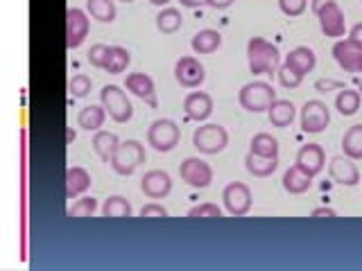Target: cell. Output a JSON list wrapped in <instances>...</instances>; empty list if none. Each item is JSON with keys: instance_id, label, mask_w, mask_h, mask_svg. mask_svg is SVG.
Segmentation results:
<instances>
[{"instance_id": "cell-43", "label": "cell", "mask_w": 362, "mask_h": 271, "mask_svg": "<svg viewBox=\"0 0 362 271\" xmlns=\"http://www.w3.org/2000/svg\"><path fill=\"white\" fill-rule=\"evenodd\" d=\"M346 39H351V41L358 43L360 48H362V20H360V23H356V25L349 30V37H346Z\"/></svg>"}, {"instance_id": "cell-5", "label": "cell", "mask_w": 362, "mask_h": 271, "mask_svg": "<svg viewBox=\"0 0 362 271\" xmlns=\"http://www.w3.org/2000/svg\"><path fill=\"white\" fill-rule=\"evenodd\" d=\"M100 102L107 109L109 116L116 122H127L134 116V107L127 97V93L118 84H107L100 90Z\"/></svg>"}, {"instance_id": "cell-9", "label": "cell", "mask_w": 362, "mask_h": 271, "mask_svg": "<svg viewBox=\"0 0 362 271\" xmlns=\"http://www.w3.org/2000/svg\"><path fill=\"white\" fill-rule=\"evenodd\" d=\"M315 16H317V20H320V28L326 37H331V39L344 37L346 18H344L342 7H339L335 0H326V3L315 11Z\"/></svg>"}, {"instance_id": "cell-20", "label": "cell", "mask_w": 362, "mask_h": 271, "mask_svg": "<svg viewBox=\"0 0 362 271\" xmlns=\"http://www.w3.org/2000/svg\"><path fill=\"white\" fill-rule=\"evenodd\" d=\"M313 174L305 172L303 167H299L297 163H294L292 167H288L286 172H283V188H286L290 195H301V192L310 190L313 186Z\"/></svg>"}, {"instance_id": "cell-24", "label": "cell", "mask_w": 362, "mask_h": 271, "mask_svg": "<svg viewBox=\"0 0 362 271\" xmlns=\"http://www.w3.org/2000/svg\"><path fill=\"white\" fill-rule=\"evenodd\" d=\"M107 120V109L102 104H86L77 113V124L86 131H98Z\"/></svg>"}, {"instance_id": "cell-6", "label": "cell", "mask_w": 362, "mask_h": 271, "mask_svg": "<svg viewBox=\"0 0 362 271\" xmlns=\"http://www.w3.org/2000/svg\"><path fill=\"white\" fill-rule=\"evenodd\" d=\"M181 129L175 120L170 118H158L150 124L147 129V143H150L156 152H173L179 145Z\"/></svg>"}, {"instance_id": "cell-12", "label": "cell", "mask_w": 362, "mask_h": 271, "mask_svg": "<svg viewBox=\"0 0 362 271\" xmlns=\"http://www.w3.org/2000/svg\"><path fill=\"white\" fill-rule=\"evenodd\" d=\"M333 59L346 73H362V48L351 39H337L333 43Z\"/></svg>"}, {"instance_id": "cell-41", "label": "cell", "mask_w": 362, "mask_h": 271, "mask_svg": "<svg viewBox=\"0 0 362 271\" xmlns=\"http://www.w3.org/2000/svg\"><path fill=\"white\" fill-rule=\"evenodd\" d=\"M315 88L320 90V93H328L331 88H344V84L342 82H335V79H317L315 82Z\"/></svg>"}, {"instance_id": "cell-47", "label": "cell", "mask_w": 362, "mask_h": 271, "mask_svg": "<svg viewBox=\"0 0 362 271\" xmlns=\"http://www.w3.org/2000/svg\"><path fill=\"white\" fill-rule=\"evenodd\" d=\"M150 3H152V5H156V7H163V5H168V3H170V0H150Z\"/></svg>"}, {"instance_id": "cell-28", "label": "cell", "mask_w": 362, "mask_h": 271, "mask_svg": "<svg viewBox=\"0 0 362 271\" xmlns=\"http://www.w3.org/2000/svg\"><path fill=\"white\" fill-rule=\"evenodd\" d=\"M342 150L349 158L354 161H360L362 158V122L349 127L342 136Z\"/></svg>"}, {"instance_id": "cell-49", "label": "cell", "mask_w": 362, "mask_h": 271, "mask_svg": "<svg viewBox=\"0 0 362 271\" xmlns=\"http://www.w3.org/2000/svg\"><path fill=\"white\" fill-rule=\"evenodd\" d=\"M122 3H134V0H122Z\"/></svg>"}, {"instance_id": "cell-38", "label": "cell", "mask_w": 362, "mask_h": 271, "mask_svg": "<svg viewBox=\"0 0 362 271\" xmlns=\"http://www.w3.org/2000/svg\"><path fill=\"white\" fill-rule=\"evenodd\" d=\"M109 48H111V45H105V43L90 45V50H88V61H90V66L105 68V64L109 59Z\"/></svg>"}, {"instance_id": "cell-36", "label": "cell", "mask_w": 362, "mask_h": 271, "mask_svg": "<svg viewBox=\"0 0 362 271\" xmlns=\"http://www.w3.org/2000/svg\"><path fill=\"white\" fill-rule=\"evenodd\" d=\"M95 210H98V199L95 197H82L68 208V215H71V217H90Z\"/></svg>"}, {"instance_id": "cell-33", "label": "cell", "mask_w": 362, "mask_h": 271, "mask_svg": "<svg viewBox=\"0 0 362 271\" xmlns=\"http://www.w3.org/2000/svg\"><path fill=\"white\" fill-rule=\"evenodd\" d=\"M86 9H88L90 18H95L100 23L116 20V3H113V0H88Z\"/></svg>"}, {"instance_id": "cell-32", "label": "cell", "mask_w": 362, "mask_h": 271, "mask_svg": "<svg viewBox=\"0 0 362 271\" xmlns=\"http://www.w3.org/2000/svg\"><path fill=\"white\" fill-rule=\"evenodd\" d=\"M249 152L260 156H279V140L267 131H258L249 143Z\"/></svg>"}, {"instance_id": "cell-37", "label": "cell", "mask_w": 362, "mask_h": 271, "mask_svg": "<svg viewBox=\"0 0 362 271\" xmlns=\"http://www.w3.org/2000/svg\"><path fill=\"white\" fill-rule=\"evenodd\" d=\"M68 88H71V93L75 97H86L90 93V88H93V82H90V77L79 73V75H73L71 82H68Z\"/></svg>"}, {"instance_id": "cell-21", "label": "cell", "mask_w": 362, "mask_h": 271, "mask_svg": "<svg viewBox=\"0 0 362 271\" xmlns=\"http://www.w3.org/2000/svg\"><path fill=\"white\" fill-rule=\"evenodd\" d=\"M294 116H297V107H294L292 100H281V97H276L269 104V109H267L269 122L274 124V127H281V129L288 127V124H292Z\"/></svg>"}, {"instance_id": "cell-31", "label": "cell", "mask_w": 362, "mask_h": 271, "mask_svg": "<svg viewBox=\"0 0 362 271\" xmlns=\"http://www.w3.org/2000/svg\"><path fill=\"white\" fill-rule=\"evenodd\" d=\"M102 215H105V217H111V219L132 217V203L122 195H111L105 199V203H102Z\"/></svg>"}, {"instance_id": "cell-25", "label": "cell", "mask_w": 362, "mask_h": 271, "mask_svg": "<svg viewBox=\"0 0 362 271\" xmlns=\"http://www.w3.org/2000/svg\"><path fill=\"white\" fill-rule=\"evenodd\" d=\"M286 61L290 66L297 68L299 73H310L313 68L317 66V54L313 48H308V45H297V48H292L288 54H286Z\"/></svg>"}, {"instance_id": "cell-10", "label": "cell", "mask_w": 362, "mask_h": 271, "mask_svg": "<svg viewBox=\"0 0 362 271\" xmlns=\"http://www.w3.org/2000/svg\"><path fill=\"white\" fill-rule=\"evenodd\" d=\"M331 124V109L322 100H308L301 107V129L305 133H322Z\"/></svg>"}, {"instance_id": "cell-19", "label": "cell", "mask_w": 362, "mask_h": 271, "mask_svg": "<svg viewBox=\"0 0 362 271\" xmlns=\"http://www.w3.org/2000/svg\"><path fill=\"white\" fill-rule=\"evenodd\" d=\"M90 188V174L82 165H71L66 169V197L75 199Z\"/></svg>"}, {"instance_id": "cell-30", "label": "cell", "mask_w": 362, "mask_h": 271, "mask_svg": "<svg viewBox=\"0 0 362 271\" xmlns=\"http://www.w3.org/2000/svg\"><path fill=\"white\" fill-rule=\"evenodd\" d=\"M132 64V54L127 48H122V45H111L109 48V59L105 64V71L111 73V75H118V73H124L127 71V66Z\"/></svg>"}, {"instance_id": "cell-11", "label": "cell", "mask_w": 362, "mask_h": 271, "mask_svg": "<svg viewBox=\"0 0 362 271\" xmlns=\"http://www.w3.org/2000/svg\"><path fill=\"white\" fill-rule=\"evenodd\" d=\"M175 79L186 88H197L206 79V68L197 56H179L175 64Z\"/></svg>"}, {"instance_id": "cell-15", "label": "cell", "mask_w": 362, "mask_h": 271, "mask_svg": "<svg viewBox=\"0 0 362 271\" xmlns=\"http://www.w3.org/2000/svg\"><path fill=\"white\" fill-rule=\"evenodd\" d=\"M141 190L150 199H163L170 195V190H173V179H170L165 169H150V172H145V176L141 179Z\"/></svg>"}, {"instance_id": "cell-22", "label": "cell", "mask_w": 362, "mask_h": 271, "mask_svg": "<svg viewBox=\"0 0 362 271\" xmlns=\"http://www.w3.org/2000/svg\"><path fill=\"white\" fill-rule=\"evenodd\" d=\"M245 167H247V172L254 176H269L276 172L279 156H260V154L249 152L245 156Z\"/></svg>"}, {"instance_id": "cell-42", "label": "cell", "mask_w": 362, "mask_h": 271, "mask_svg": "<svg viewBox=\"0 0 362 271\" xmlns=\"http://www.w3.org/2000/svg\"><path fill=\"white\" fill-rule=\"evenodd\" d=\"M310 217H313V219H320V217L333 219V217H337V212H335L331 206H317V208L310 210Z\"/></svg>"}, {"instance_id": "cell-13", "label": "cell", "mask_w": 362, "mask_h": 271, "mask_svg": "<svg viewBox=\"0 0 362 271\" xmlns=\"http://www.w3.org/2000/svg\"><path fill=\"white\" fill-rule=\"evenodd\" d=\"M88 37V16L84 9L68 7L66 11V45L68 48H79Z\"/></svg>"}, {"instance_id": "cell-1", "label": "cell", "mask_w": 362, "mask_h": 271, "mask_svg": "<svg viewBox=\"0 0 362 271\" xmlns=\"http://www.w3.org/2000/svg\"><path fill=\"white\" fill-rule=\"evenodd\" d=\"M247 61L254 75L274 73L281 66V52L272 41L263 37H252L247 41Z\"/></svg>"}, {"instance_id": "cell-46", "label": "cell", "mask_w": 362, "mask_h": 271, "mask_svg": "<svg viewBox=\"0 0 362 271\" xmlns=\"http://www.w3.org/2000/svg\"><path fill=\"white\" fill-rule=\"evenodd\" d=\"M181 3H184V5H188V7H195V5H202L204 0H181Z\"/></svg>"}, {"instance_id": "cell-8", "label": "cell", "mask_w": 362, "mask_h": 271, "mask_svg": "<svg viewBox=\"0 0 362 271\" xmlns=\"http://www.w3.org/2000/svg\"><path fill=\"white\" fill-rule=\"evenodd\" d=\"M179 176L190 188L204 190V188H209L211 181H213V167L199 156H188L179 165Z\"/></svg>"}, {"instance_id": "cell-27", "label": "cell", "mask_w": 362, "mask_h": 271, "mask_svg": "<svg viewBox=\"0 0 362 271\" xmlns=\"http://www.w3.org/2000/svg\"><path fill=\"white\" fill-rule=\"evenodd\" d=\"M360 102H362L360 90L344 86V88H339L335 95V109L342 113V116H354L360 109Z\"/></svg>"}, {"instance_id": "cell-23", "label": "cell", "mask_w": 362, "mask_h": 271, "mask_svg": "<svg viewBox=\"0 0 362 271\" xmlns=\"http://www.w3.org/2000/svg\"><path fill=\"white\" fill-rule=\"evenodd\" d=\"M190 45H192V50H195L197 54H211L222 45V34L218 30H213V28H204V30L195 32V37H192Z\"/></svg>"}, {"instance_id": "cell-14", "label": "cell", "mask_w": 362, "mask_h": 271, "mask_svg": "<svg viewBox=\"0 0 362 271\" xmlns=\"http://www.w3.org/2000/svg\"><path fill=\"white\" fill-rule=\"evenodd\" d=\"M328 174H331L335 183L346 186V188H354L362 181L358 165L354 163V158H349L346 154L331 158V163H328Z\"/></svg>"}, {"instance_id": "cell-44", "label": "cell", "mask_w": 362, "mask_h": 271, "mask_svg": "<svg viewBox=\"0 0 362 271\" xmlns=\"http://www.w3.org/2000/svg\"><path fill=\"white\" fill-rule=\"evenodd\" d=\"M209 7H213V9H226V7H231L235 0H204Z\"/></svg>"}, {"instance_id": "cell-39", "label": "cell", "mask_w": 362, "mask_h": 271, "mask_svg": "<svg viewBox=\"0 0 362 271\" xmlns=\"http://www.w3.org/2000/svg\"><path fill=\"white\" fill-rule=\"evenodd\" d=\"M279 7L286 16H301L308 7V0H279Z\"/></svg>"}, {"instance_id": "cell-18", "label": "cell", "mask_w": 362, "mask_h": 271, "mask_svg": "<svg viewBox=\"0 0 362 271\" xmlns=\"http://www.w3.org/2000/svg\"><path fill=\"white\" fill-rule=\"evenodd\" d=\"M124 88L132 90L136 97L145 100L150 107H156V88H154V79L145 73H129L127 79H124Z\"/></svg>"}, {"instance_id": "cell-45", "label": "cell", "mask_w": 362, "mask_h": 271, "mask_svg": "<svg viewBox=\"0 0 362 271\" xmlns=\"http://www.w3.org/2000/svg\"><path fill=\"white\" fill-rule=\"evenodd\" d=\"M326 3V0H310V7H313V11H317L322 5Z\"/></svg>"}, {"instance_id": "cell-4", "label": "cell", "mask_w": 362, "mask_h": 271, "mask_svg": "<svg viewBox=\"0 0 362 271\" xmlns=\"http://www.w3.org/2000/svg\"><path fill=\"white\" fill-rule=\"evenodd\" d=\"M192 145L202 154H220L229 145V131L218 122H204L192 133Z\"/></svg>"}, {"instance_id": "cell-3", "label": "cell", "mask_w": 362, "mask_h": 271, "mask_svg": "<svg viewBox=\"0 0 362 271\" xmlns=\"http://www.w3.org/2000/svg\"><path fill=\"white\" fill-rule=\"evenodd\" d=\"M238 100H240L243 109L252 113H260V111H267L272 102L276 100V90L272 84L263 82V79H254V82H247L240 88Z\"/></svg>"}, {"instance_id": "cell-2", "label": "cell", "mask_w": 362, "mask_h": 271, "mask_svg": "<svg viewBox=\"0 0 362 271\" xmlns=\"http://www.w3.org/2000/svg\"><path fill=\"white\" fill-rule=\"evenodd\" d=\"M109 163L122 176L134 174L136 169H139L145 163V147H143V143H139V140H120Z\"/></svg>"}, {"instance_id": "cell-29", "label": "cell", "mask_w": 362, "mask_h": 271, "mask_svg": "<svg viewBox=\"0 0 362 271\" xmlns=\"http://www.w3.org/2000/svg\"><path fill=\"white\" fill-rule=\"evenodd\" d=\"M181 25H184V16L177 7H163L156 14V28L163 34H175Z\"/></svg>"}, {"instance_id": "cell-7", "label": "cell", "mask_w": 362, "mask_h": 271, "mask_svg": "<svg viewBox=\"0 0 362 271\" xmlns=\"http://www.w3.org/2000/svg\"><path fill=\"white\" fill-rule=\"evenodd\" d=\"M222 201L226 212L233 215V217H243L252 210V188L243 181H231L222 190Z\"/></svg>"}, {"instance_id": "cell-34", "label": "cell", "mask_w": 362, "mask_h": 271, "mask_svg": "<svg viewBox=\"0 0 362 271\" xmlns=\"http://www.w3.org/2000/svg\"><path fill=\"white\" fill-rule=\"evenodd\" d=\"M276 75H279V82H281L283 88H297V86L303 82V77H305L303 73H299L297 68L290 66L288 61H283V64L279 66Z\"/></svg>"}, {"instance_id": "cell-40", "label": "cell", "mask_w": 362, "mask_h": 271, "mask_svg": "<svg viewBox=\"0 0 362 271\" xmlns=\"http://www.w3.org/2000/svg\"><path fill=\"white\" fill-rule=\"evenodd\" d=\"M141 217H168V208L156 201H150L141 208Z\"/></svg>"}, {"instance_id": "cell-16", "label": "cell", "mask_w": 362, "mask_h": 271, "mask_svg": "<svg viewBox=\"0 0 362 271\" xmlns=\"http://www.w3.org/2000/svg\"><path fill=\"white\" fill-rule=\"evenodd\" d=\"M297 165L303 167L308 174L317 176L326 167L324 147L320 143H305V145H301L299 152H297Z\"/></svg>"}, {"instance_id": "cell-35", "label": "cell", "mask_w": 362, "mask_h": 271, "mask_svg": "<svg viewBox=\"0 0 362 271\" xmlns=\"http://www.w3.org/2000/svg\"><path fill=\"white\" fill-rule=\"evenodd\" d=\"M188 217H192V219H220L222 208L213 201H204V203H197V206H192L188 210Z\"/></svg>"}, {"instance_id": "cell-48", "label": "cell", "mask_w": 362, "mask_h": 271, "mask_svg": "<svg viewBox=\"0 0 362 271\" xmlns=\"http://www.w3.org/2000/svg\"><path fill=\"white\" fill-rule=\"evenodd\" d=\"M358 90H360V95H362V77H360V84H358Z\"/></svg>"}, {"instance_id": "cell-17", "label": "cell", "mask_w": 362, "mask_h": 271, "mask_svg": "<svg viewBox=\"0 0 362 271\" xmlns=\"http://www.w3.org/2000/svg\"><path fill=\"white\" fill-rule=\"evenodd\" d=\"M184 111L195 122L209 120L213 113V97L209 93H204V90H192V93L184 97Z\"/></svg>"}, {"instance_id": "cell-26", "label": "cell", "mask_w": 362, "mask_h": 271, "mask_svg": "<svg viewBox=\"0 0 362 271\" xmlns=\"http://www.w3.org/2000/svg\"><path fill=\"white\" fill-rule=\"evenodd\" d=\"M120 138L113 131H105V129H98L95 136H93V150L95 154L102 158V161H111V156L113 152H116V147H118Z\"/></svg>"}]
</instances>
